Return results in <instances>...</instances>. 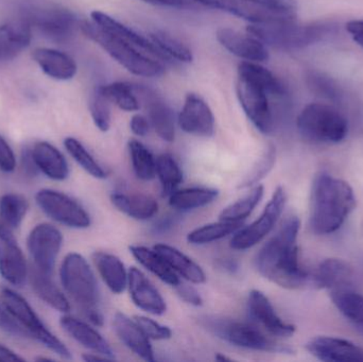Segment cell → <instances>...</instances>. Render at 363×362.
Wrapping results in <instances>:
<instances>
[{"instance_id":"obj_16","label":"cell","mask_w":363,"mask_h":362,"mask_svg":"<svg viewBox=\"0 0 363 362\" xmlns=\"http://www.w3.org/2000/svg\"><path fill=\"white\" fill-rule=\"evenodd\" d=\"M305 348L322 361L363 362V348L343 338L319 336L307 342Z\"/></svg>"},{"instance_id":"obj_26","label":"cell","mask_w":363,"mask_h":362,"mask_svg":"<svg viewBox=\"0 0 363 362\" xmlns=\"http://www.w3.org/2000/svg\"><path fill=\"white\" fill-rule=\"evenodd\" d=\"M31 155L38 169L47 178L64 181L69 176V168L65 157L49 142H36L31 149Z\"/></svg>"},{"instance_id":"obj_33","label":"cell","mask_w":363,"mask_h":362,"mask_svg":"<svg viewBox=\"0 0 363 362\" xmlns=\"http://www.w3.org/2000/svg\"><path fill=\"white\" fill-rule=\"evenodd\" d=\"M130 252L138 259V263L146 268L151 273L155 274L160 280L163 281L166 284L176 288L181 281L178 274L174 271L169 264L165 261L159 252L153 249L146 248L144 246H131Z\"/></svg>"},{"instance_id":"obj_55","label":"cell","mask_w":363,"mask_h":362,"mask_svg":"<svg viewBox=\"0 0 363 362\" xmlns=\"http://www.w3.org/2000/svg\"><path fill=\"white\" fill-rule=\"evenodd\" d=\"M0 361H25V358L19 356L18 354H16V353L11 350V349L0 344Z\"/></svg>"},{"instance_id":"obj_5","label":"cell","mask_w":363,"mask_h":362,"mask_svg":"<svg viewBox=\"0 0 363 362\" xmlns=\"http://www.w3.org/2000/svg\"><path fill=\"white\" fill-rule=\"evenodd\" d=\"M203 324L220 339L232 346L262 352L291 354L294 350L269 338L255 323L239 322L232 319L206 317Z\"/></svg>"},{"instance_id":"obj_39","label":"cell","mask_w":363,"mask_h":362,"mask_svg":"<svg viewBox=\"0 0 363 362\" xmlns=\"http://www.w3.org/2000/svg\"><path fill=\"white\" fill-rule=\"evenodd\" d=\"M241 227H242V221L230 222V221L221 220L220 222L209 223L190 232L188 234L187 240L189 244H196V246L211 244L236 233Z\"/></svg>"},{"instance_id":"obj_47","label":"cell","mask_w":363,"mask_h":362,"mask_svg":"<svg viewBox=\"0 0 363 362\" xmlns=\"http://www.w3.org/2000/svg\"><path fill=\"white\" fill-rule=\"evenodd\" d=\"M308 84L313 93L318 94L321 97L332 101H340L342 99V93L335 81L319 72L309 74Z\"/></svg>"},{"instance_id":"obj_29","label":"cell","mask_w":363,"mask_h":362,"mask_svg":"<svg viewBox=\"0 0 363 362\" xmlns=\"http://www.w3.org/2000/svg\"><path fill=\"white\" fill-rule=\"evenodd\" d=\"M93 261L108 289L115 295L123 293L129 281V273L123 261L115 255L104 252H96Z\"/></svg>"},{"instance_id":"obj_8","label":"cell","mask_w":363,"mask_h":362,"mask_svg":"<svg viewBox=\"0 0 363 362\" xmlns=\"http://www.w3.org/2000/svg\"><path fill=\"white\" fill-rule=\"evenodd\" d=\"M0 299L4 307L25 327L30 337L38 340L40 344L59 355L62 358L72 359V353L68 350L67 346L45 327L44 323L34 312L31 305L28 303L27 300L9 288H4L0 291Z\"/></svg>"},{"instance_id":"obj_21","label":"cell","mask_w":363,"mask_h":362,"mask_svg":"<svg viewBox=\"0 0 363 362\" xmlns=\"http://www.w3.org/2000/svg\"><path fill=\"white\" fill-rule=\"evenodd\" d=\"M128 286L131 293L132 301L138 308L155 316L165 314L167 310L165 300L153 286L152 283L138 268L132 267L130 269Z\"/></svg>"},{"instance_id":"obj_46","label":"cell","mask_w":363,"mask_h":362,"mask_svg":"<svg viewBox=\"0 0 363 362\" xmlns=\"http://www.w3.org/2000/svg\"><path fill=\"white\" fill-rule=\"evenodd\" d=\"M275 157H277V151H275L274 147H269L264 151L262 157H260L259 161H257V163L253 166L247 178L239 185V187L240 188H247V187L254 186V185L257 184L272 169L275 164Z\"/></svg>"},{"instance_id":"obj_13","label":"cell","mask_w":363,"mask_h":362,"mask_svg":"<svg viewBox=\"0 0 363 362\" xmlns=\"http://www.w3.org/2000/svg\"><path fill=\"white\" fill-rule=\"evenodd\" d=\"M62 244L63 235L57 227L49 223L36 225L30 232L27 240L28 250L31 255L34 267L51 276L55 270Z\"/></svg>"},{"instance_id":"obj_11","label":"cell","mask_w":363,"mask_h":362,"mask_svg":"<svg viewBox=\"0 0 363 362\" xmlns=\"http://www.w3.org/2000/svg\"><path fill=\"white\" fill-rule=\"evenodd\" d=\"M35 201L49 218L61 225L72 229H87L91 225V217L86 210L65 193L42 189L36 193Z\"/></svg>"},{"instance_id":"obj_28","label":"cell","mask_w":363,"mask_h":362,"mask_svg":"<svg viewBox=\"0 0 363 362\" xmlns=\"http://www.w3.org/2000/svg\"><path fill=\"white\" fill-rule=\"evenodd\" d=\"M33 59L47 76L57 80H70L77 74V64L72 57L62 51L50 48H38Z\"/></svg>"},{"instance_id":"obj_41","label":"cell","mask_w":363,"mask_h":362,"mask_svg":"<svg viewBox=\"0 0 363 362\" xmlns=\"http://www.w3.org/2000/svg\"><path fill=\"white\" fill-rule=\"evenodd\" d=\"M130 157L134 172L140 180L151 181L157 174V159L148 148L136 140L129 142Z\"/></svg>"},{"instance_id":"obj_32","label":"cell","mask_w":363,"mask_h":362,"mask_svg":"<svg viewBox=\"0 0 363 362\" xmlns=\"http://www.w3.org/2000/svg\"><path fill=\"white\" fill-rule=\"evenodd\" d=\"M176 273L180 274L186 281L192 284H204L206 276L202 268L178 249L168 244H160L155 247Z\"/></svg>"},{"instance_id":"obj_54","label":"cell","mask_w":363,"mask_h":362,"mask_svg":"<svg viewBox=\"0 0 363 362\" xmlns=\"http://www.w3.org/2000/svg\"><path fill=\"white\" fill-rule=\"evenodd\" d=\"M347 31L356 44L363 48V19H354L347 23Z\"/></svg>"},{"instance_id":"obj_51","label":"cell","mask_w":363,"mask_h":362,"mask_svg":"<svg viewBox=\"0 0 363 362\" xmlns=\"http://www.w3.org/2000/svg\"><path fill=\"white\" fill-rule=\"evenodd\" d=\"M269 8L287 16L296 17L298 4L296 0H259Z\"/></svg>"},{"instance_id":"obj_53","label":"cell","mask_w":363,"mask_h":362,"mask_svg":"<svg viewBox=\"0 0 363 362\" xmlns=\"http://www.w3.org/2000/svg\"><path fill=\"white\" fill-rule=\"evenodd\" d=\"M130 128L135 135L144 137L150 131V121L143 115H134L130 121Z\"/></svg>"},{"instance_id":"obj_1","label":"cell","mask_w":363,"mask_h":362,"mask_svg":"<svg viewBox=\"0 0 363 362\" xmlns=\"http://www.w3.org/2000/svg\"><path fill=\"white\" fill-rule=\"evenodd\" d=\"M300 227L298 217L294 215L288 217L277 233L260 249L256 256L258 272L283 288H302L308 281V274L298 261Z\"/></svg>"},{"instance_id":"obj_17","label":"cell","mask_w":363,"mask_h":362,"mask_svg":"<svg viewBox=\"0 0 363 362\" xmlns=\"http://www.w3.org/2000/svg\"><path fill=\"white\" fill-rule=\"evenodd\" d=\"M216 36L226 50L245 61L260 63L268 61L270 57L266 45L252 34H243L232 28H220Z\"/></svg>"},{"instance_id":"obj_30","label":"cell","mask_w":363,"mask_h":362,"mask_svg":"<svg viewBox=\"0 0 363 362\" xmlns=\"http://www.w3.org/2000/svg\"><path fill=\"white\" fill-rule=\"evenodd\" d=\"M111 201L121 213L136 220L153 218L159 210L157 200L144 193H113Z\"/></svg>"},{"instance_id":"obj_58","label":"cell","mask_w":363,"mask_h":362,"mask_svg":"<svg viewBox=\"0 0 363 362\" xmlns=\"http://www.w3.org/2000/svg\"><path fill=\"white\" fill-rule=\"evenodd\" d=\"M216 361H232V359L228 358V357L222 356L221 354H218L217 356H216Z\"/></svg>"},{"instance_id":"obj_37","label":"cell","mask_w":363,"mask_h":362,"mask_svg":"<svg viewBox=\"0 0 363 362\" xmlns=\"http://www.w3.org/2000/svg\"><path fill=\"white\" fill-rule=\"evenodd\" d=\"M238 74L259 83L268 91L271 97L281 98L285 96L286 89L281 81L272 72L256 62L245 61L239 64Z\"/></svg>"},{"instance_id":"obj_50","label":"cell","mask_w":363,"mask_h":362,"mask_svg":"<svg viewBox=\"0 0 363 362\" xmlns=\"http://www.w3.org/2000/svg\"><path fill=\"white\" fill-rule=\"evenodd\" d=\"M16 168V157L10 145L0 136V170L4 172L14 171Z\"/></svg>"},{"instance_id":"obj_49","label":"cell","mask_w":363,"mask_h":362,"mask_svg":"<svg viewBox=\"0 0 363 362\" xmlns=\"http://www.w3.org/2000/svg\"><path fill=\"white\" fill-rule=\"evenodd\" d=\"M0 329L15 338L30 337L25 327L15 319V317L0 303Z\"/></svg>"},{"instance_id":"obj_18","label":"cell","mask_w":363,"mask_h":362,"mask_svg":"<svg viewBox=\"0 0 363 362\" xmlns=\"http://www.w3.org/2000/svg\"><path fill=\"white\" fill-rule=\"evenodd\" d=\"M194 1L200 2L209 8L230 13L252 23L291 17L272 10L259 0H194Z\"/></svg>"},{"instance_id":"obj_44","label":"cell","mask_w":363,"mask_h":362,"mask_svg":"<svg viewBox=\"0 0 363 362\" xmlns=\"http://www.w3.org/2000/svg\"><path fill=\"white\" fill-rule=\"evenodd\" d=\"M67 152L72 155V159L91 176L96 179H106L108 176L106 170L96 161L95 157L89 152L86 148L74 137H67L64 140Z\"/></svg>"},{"instance_id":"obj_31","label":"cell","mask_w":363,"mask_h":362,"mask_svg":"<svg viewBox=\"0 0 363 362\" xmlns=\"http://www.w3.org/2000/svg\"><path fill=\"white\" fill-rule=\"evenodd\" d=\"M32 290L47 305L60 312L67 314L70 312V304L65 295L57 288L51 278L50 274L40 271L38 268H32L29 273Z\"/></svg>"},{"instance_id":"obj_14","label":"cell","mask_w":363,"mask_h":362,"mask_svg":"<svg viewBox=\"0 0 363 362\" xmlns=\"http://www.w3.org/2000/svg\"><path fill=\"white\" fill-rule=\"evenodd\" d=\"M179 125L186 133L211 137L215 133V116L208 104L196 94H188L179 115Z\"/></svg>"},{"instance_id":"obj_12","label":"cell","mask_w":363,"mask_h":362,"mask_svg":"<svg viewBox=\"0 0 363 362\" xmlns=\"http://www.w3.org/2000/svg\"><path fill=\"white\" fill-rule=\"evenodd\" d=\"M25 18L38 28L47 38L57 42L68 40L74 35L78 21L74 13L57 6H33L28 10Z\"/></svg>"},{"instance_id":"obj_25","label":"cell","mask_w":363,"mask_h":362,"mask_svg":"<svg viewBox=\"0 0 363 362\" xmlns=\"http://www.w3.org/2000/svg\"><path fill=\"white\" fill-rule=\"evenodd\" d=\"M31 25L26 19L10 21L0 27V62L14 59L31 42Z\"/></svg>"},{"instance_id":"obj_6","label":"cell","mask_w":363,"mask_h":362,"mask_svg":"<svg viewBox=\"0 0 363 362\" xmlns=\"http://www.w3.org/2000/svg\"><path fill=\"white\" fill-rule=\"evenodd\" d=\"M60 276L64 290L76 302L83 314L98 310L97 281L91 266L82 255L69 253L62 263Z\"/></svg>"},{"instance_id":"obj_52","label":"cell","mask_w":363,"mask_h":362,"mask_svg":"<svg viewBox=\"0 0 363 362\" xmlns=\"http://www.w3.org/2000/svg\"><path fill=\"white\" fill-rule=\"evenodd\" d=\"M176 289L179 297H180L183 301H185L186 303L190 304V305L192 306L202 305V298H201L200 293H199L198 290L194 288V287L181 282L180 284L176 287Z\"/></svg>"},{"instance_id":"obj_48","label":"cell","mask_w":363,"mask_h":362,"mask_svg":"<svg viewBox=\"0 0 363 362\" xmlns=\"http://www.w3.org/2000/svg\"><path fill=\"white\" fill-rule=\"evenodd\" d=\"M135 322L140 325L147 337L152 340H167L172 336V329L165 325L160 324L157 321L144 316L134 317Z\"/></svg>"},{"instance_id":"obj_43","label":"cell","mask_w":363,"mask_h":362,"mask_svg":"<svg viewBox=\"0 0 363 362\" xmlns=\"http://www.w3.org/2000/svg\"><path fill=\"white\" fill-rule=\"evenodd\" d=\"M101 89L110 101L116 104L121 110L125 112H136L140 110V100L134 93V87L129 83L113 82L101 85Z\"/></svg>"},{"instance_id":"obj_4","label":"cell","mask_w":363,"mask_h":362,"mask_svg":"<svg viewBox=\"0 0 363 362\" xmlns=\"http://www.w3.org/2000/svg\"><path fill=\"white\" fill-rule=\"evenodd\" d=\"M81 29L87 38L99 45L117 63L121 64L131 74L146 78H155L162 76L165 72V68L159 61L147 57L140 52V49L111 35L95 23H82Z\"/></svg>"},{"instance_id":"obj_24","label":"cell","mask_w":363,"mask_h":362,"mask_svg":"<svg viewBox=\"0 0 363 362\" xmlns=\"http://www.w3.org/2000/svg\"><path fill=\"white\" fill-rule=\"evenodd\" d=\"M64 331L78 344L97 354L104 355L108 359L115 357L114 351L106 340L94 327L74 317L65 316L61 319Z\"/></svg>"},{"instance_id":"obj_20","label":"cell","mask_w":363,"mask_h":362,"mask_svg":"<svg viewBox=\"0 0 363 362\" xmlns=\"http://www.w3.org/2000/svg\"><path fill=\"white\" fill-rule=\"evenodd\" d=\"M356 276L353 267L339 259H324L315 270L313 278L317 288L338 291L353 289Z\"/></svg>"},{"instance_id":"obj_9","label":"cell","mask_w":363,"mask_h":362,"mask_svg":"<svg viewBox=\"0 0 363 362\" xmlns=\"http://www.w3.org/2000/svg\"><path fill=\"white\" fill-rule=\"evenodd\" d=\"M237 97L247 118L262 134H270L274 128L271 95L259 83L238 74Z\"/></svg>"},{"instance_id":"obj_22","label":"cell","mask_w":363,"mask_h":362,"mask_svg":"<svg viewBox=\"0 0 363 362\" xmlns=\"http://www.w3.org/2000/svg\"><path fill=\"white\" fill-rule=\"evenodd\" d=\"M113 327L121 341L134 354L146 361H155L150 339L135 320H131L125 315L117 312L113 320Z\"/></svg>"},{"instance_id":"obj_2","label":"cell","mask_w":363,"mask_h":362,"mask_svg":"<svg viewBox=\"0 0 363 362\" xmlns=\"http://www.w3.org/2000/svg\"><path fill=\"white\" fill-rule=\"evenodd\" d=\"M356 208V197L349 183L326 172L315 176L311 188V231L330 235L338 231Z\"/></svg>"},{"instance_id":"obj_23","label":"cell","mask_w":363,"mask_h":362,"mask_svg":"<svg viewBox=\"0 0 363 362\" xmlns=\"http://www.w3.org/2000/svg\"><path fill=\"white\" fill-rule=\"evenodd\" d=\"M0 276L9 284L23 287L27 281V263L16 239H0Z\"/></svg>"},{"instance_id":"obj_19","label":"cell","mask_w":363,"mask_h":362,"mask_svg":"<svg viewBox=\"0 0 363 362\" xmlns=\"http://www.w3.org/2000/svg\"><path fill=\"white\" fill-rule=\"evenodd\" d=\"M91 21L95 25H97L104 31L108 32L111 35L132 45L140 50L142 49V50L146 51V52L150 53L155 57L168 60L161 52V50L155 46V43L150 38L142 35L135 30L132 29L131 27H128L125 23L117 21L114 17L110 16L106 13L101 12V11H94V12H91Z\"/></svg>"},{"instance_id":"obj_45","label":"cell","mask_w":363,"mask_h":362,"mask_svg":"<svg viewBox=\"0 0 363 362\" xmlns=\"http://www.w3.org/2000/svg\"><path fill=\"white\" fill-rule=\"evenodd\" d=\"M110 102V99L102 91L101 85L94 91L91 103H89V110H91L94 123L101 132H108L111 128L112 117H111Z\"/></svg>"},{"instance_id":"obj_15","label":"cell","mask_w":363,"mask_h":362,"mask_svg":"<svg viewBox=\"0 0 363 362\" xmlns=\"http://www.w3.org/2000/svg\"><path fill=\"white\" fill-rule=\"evenodd\" d=\"M250 318L256 325L264 327L275 337H291L296 333V327L285 322L275 312L270 300L259 290H252L247 299Z\"/></svg>"},{"instance_id":"obj_10","label":"cell","mask_w":363,"mask_h":362,"mask_svg":"<svg viewBox=\"0 0 363 362\" xmlns=\"http://www.w3.org/2000/svg\"><path fill=\"white\" fill-rule=\"evenodd\" d=\"M287 203V193L281 186L277 187L273 193L269 203L257 220L252 225L239 230L230 240V248L234 250L245 251L253 248L259 244L267 235H269L273 227L281 218Z\"/></svg>"},{"instance_id":"obj_27","label":"cell","mask_w":363,"mask_h":362,"mask_svg":"<svg viewBox=\"0 0 363 362\" xmlns=\"http://www.w3.org/2000/svg\"><path fill=\"white\" fill-rule=\"evenodd\" d=\"M29 204L18 193H6L0 197V239H13L15 230L21 227Z\"/></svg>"},{"instance_id":"obj_56","label":"cell","mask_w":363,"mask_h":362,"mask_svg":"<svg viewBox=\"0 0 363 362\" xmlns=\"http://www.w3.org/2000/svg\"><path fill=\"white\" fill-rule=\"evenodd\" d=\"M147 4H155V6H174V8H181V6L188 4L189 0H142Z\"/></svg>"},{"instance_id":"obj_38","label":"cell","mask_w":363,"mask_h":362,"mask_svg":"<svg viewBox=\"0 0 363 362\" xmlns=\"http://www.w3.org/2000/svg\"><path fill=\"white\" fill-rule=\"evenodd\" d=\"M149 38L168 60L174 59L182 63H191L194 60L191 49L185 43L167 32L155 30L150 33Z\"/></svg>"},{"instance_id":"obj_7","label":"cell","mask_w":363,"mask_h":362,"mask_svg":"<svg viewBox=\"0 0 363 362\" xmlns=\"http://www.w3.org/2000/svg\"><path fill=\"white\" fill-rule=\"evenodd\" d=\"M247 31L264 45L286 50L302 48L315 42L321 35L318 26L300 25L296 23L294 17L252 23Z\"/></svg>"},{"instance_id":"obj_36","label":"cell","mask_w":363,"mask_h":362,"mask_svg":"<svg viewBox=\"0 0 363 362\" xmlns=\"http://www.w3.org/2000/svg\"><path fill=\"white\" fill-rule=\"evenodd\" d=\"M218 196L219 191L217 189L192 187L172 193L169 196V204L172 208L179 210H196L213 203Z\"/></svg>"},{"instance_id":"obj_3","label":"cell","mask_w":363,"mask_h":362,"mask_svg":"<svg viewBox=\"0 0 363 362\" xmlns=\"http://www.w3.org/2000/svg\"><path fill=\"white\" fill-rule=\"evenodd\" d=\"M298 133L315 144H339L349 134V121L336 108L328 103H309L296 119Z\"/></svg>"},{"instance_id":"obj_34","label":"cell","mask_w":363,"mask_h":362,"mask_svg":"<svg viewBox=\"0 0 363 362\" xmlns=\"http://www.w3.org/2000/svg\"><path fill=\"white\" fill-rule=\"evenodd\" d=\"M149 121L157 135L167 142H172L176 137L174 114L172 108L159 98L149 97L147 101Z\"/></svg>"},{"instance_id":"obj_57","label":"cell","mask_w":363,"mask_h":362,"mask_svg":"<svg viewBox=\"0 0 363 362\" xmlns=\"http://www.w3.org/2000/svg\"><path fill=\"white\" fill-rule=\"evenodd\" d=\"M83 361H110L108 357L104 356V355L97 354H85L83 355Z\"/></svg>"},{"instance_id":"obj_35","label":"cell","mask_w":363,"mask_h":362,"mask_svg":"<svg viewBox=\"0 0 363 362\" xmlns=\"http://www.w3.org/2000/svg\"><path fill=\"white\" fill-rule=\"evenodd\" d=\"M330 299L339 312L363 335V295L345 289L332 291Z\"/></svg>"},{"instance_id":"obj_42","label":"cell","mask_w":363,"mask_h":362,"mask_svg":"<svg viewBox=\"0 0 363 362\" xmlns=\"http://www.w3.org/2000/svg\"><path fill=\"white\" fill-rule=\"evenodd\" d=\"M157 174L162 185L163 196H170L183 182V172L172 155L168 153L157 159Z\"/></svg>"},{"instance_id":"obj_40","label":"cell","mask_w":363,"mask_h":362,"mask_svg":"<svg viewBox=\"0 0 363 362\" xmlns=\"http://www.w3.org/2000/svg\"><path fill=\"white\" fill-rule=\"evenodd\" d=\"M264 188L262 185H257L252 189L251 193L239 199L238 201L226 206L220 213V220L240 222L245 220L258 205L264 197Z\"/></svg>"}]
</instances>
